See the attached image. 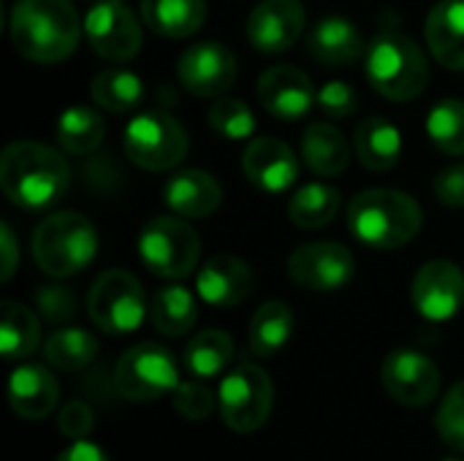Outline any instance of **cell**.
Instances as JSON below:
<instances>
[{"mask_svg": "<svg viewBox=\"0 0 464 461\" xmlns=\"http://www.w3.org/2000/svg\"><path fill=\"white\" fill-rule=\"evenodd\" d=\"M84 22L68 0H16L11 11L14 49L41 65L71 57L79 46Z\"/></svg>", "mask_w": 464, "mask_h": 461, "instance_id": "cell-1", "label": "cell"}, {"mask_svg": "<svg viewBox=\"0 0 464 461\" xmlns=\"http://www.w3.org/2000/svg\"><path fill=\"white\" fill-rule=\"evenodd\" d=\"M242 171L258 190L283 193L299 177V158L285 141L275 136H258L242 155Z\"/></svg>", "mask_w": 464, "mask_h": 461, "instance_id": "cell-17", "label": "cell"}, {"mask_svg": "<svg viewBox=\"0 0 464 461\" xmlns=\"http://www.w3.org/2000/svg\"><path fill=\"white\" fill-rule=\"evenodd\" d=\"M258 101L277 120H299L315 103V90L302 68L272 65L258 79Z\"/></svg>", "mask_w": 464, "mask_h": 461, "instance_id": "cell-18", "label": "cell"}, {"mask_svg": "<svg viewBox=\"0 0 464 461\" xmlns=\"http://www.w3.org/2000/svg\"><path fill=\"white\" fill-rule=\"evenodd\" d=\"M90 92H92V101L103 109V111H111V114H125V111H133L141 98H144V84L141 79L128 71V68H103L92 84H90Z\"/></svg>", "mask_w": 464, "mask_h": 461, "instance_id": "cell-32", "label": "cell"}, {"mask_svg": "<svg viewBox=\"0 0 464 461\" xmlns=\"http://www.w3.org/2000/svg\"><path fill=\"white\" fill-rule=\"evenodd\" d=\"M435 198L449 209H464V163L449 166L435 177Z\"/></svg>", "mask_w": 464, "mask_h": 461, "instance_id": "cell-42", "label": "cell"}, {"mask_svg": "<svg viewBox=\"0 0 464 461\" xmlns=\"http://www.w3.org/2000/svg\"><path fill=\"white\" fill-rule=\"evenodd\" d=\"M367 82L378 95L405 103L424 92L430 62L416 41L397 30H383L367 49Z\"/></svg>", "mask_w": 464, "mask_h": 461, "instance_id": "cell-5", "label": "cell"}, {"mask_svg": "<svg viewBox=\"0 0 464 461\" xmlns=\"http://www.w3.org/2000/svg\"><path fill=\"white\" fill-rule=\"evenodd\" d=\"M446 461H464V459H446Z\"/></svg>", "mask_w": 464, "mask_h": 461, "instance_id": "cell-45", "label": "cell"}, {"mask_svg": "<svg viewBox=\"0 0 464 461\" xmlns=\"http://www.w3.org/2000/svg\"><path fill=\"white\" fill-rule=\"evenodd\" d=\"M106 136V120L90 106H71L57 120V141L68 155H90Z\"/></svg>", "mask_w": 464, "mask_h": 461, "instance_id": "cell-31", "label": "cell"}, {"mask_svg": "<svg viewBox=\"0 0 464 461\" xmlns=\"http://www.w3.org/2000/svg\"><path fill=\"white\" fill-rule=\"evenodd\" d=\"M209 128L231 141L250 139L256 133V114L239 98H218L209 109Z\"/></svg>", "mask_w": 464, "mask_h": 461, "instance_id": "cell-36", "label": "cell"}, {"mask_svg": "<svg viewBox=\"0 0 464 461\" xmlns=\"http://www.w3.org/2000/svg\"><path fill=\"white\" fill-rule=\"evenodd\" d=\"M92 52L109 62H128L139 54L144 33L136 14L122 0H98L84 16Z\"/></svg>", "mask_w": 464, "mask_h": 461, "instance_id": "cell-11", "label": "cell"}, {"mask_svg": "<svg viewBox=\"0 0 464 461\" xmlns=\"http://www.w3.org/2000/svg\"><path fill=\"white\" fill-rule=\"evenodd\" d=\"M44 356L49 361V367L60 370V372H79L84 367L92 364V359L98 356V340L76 326L68 329H57L46 342H44Z\"/></svg>", "mask_w": 464, "mask_h": 461, "instance_id": "cell-34", "label": "cell"}, {"mask_svg": "<svg viewBox=\"0 0 464 461\" xmlns=\"http://www.w3.org/2000/svg\"><path fill=\"white\" fill-rule=\"evenodd\" d=\"M253 272L237 255H215L196 274V293L218 310H231L253 293Z\"/></svg>", "mask_w": 464, "mask_h": 461, "instance_id": "cell-19", "label": "cell"}, {"mask_svg": "<svg viewBox=\"0 0 464 461\" xmlns=\"http://www.w3.org/2000/svg\"><path fill=\"white\" fill-rule=\"evenodd\" d=\"M353 253L340 242H310L291 253L288 274L307 291H340L353 277Z\"/></svg>", "mask_w": 464, "mask_h": 461, "instance_id": "cell-14", "label": "cell"}, {"mask_svg": "<svg viewBox=\"0 0 464 461\" xmlns=\"http://www.w3.org/2000/svg\"><path fill=\"white\" fill-rule=\"evenodd\" d=\"M315 103L321 106V111L332 120H348L356 109H359V95L353 90V84L332 79L326 82L318 92H315Z\"/></svg>", "mask_w": 464, "mask_h": 461, "instance_id": "cell-40", "label": "cell"}, {"mask_svg": "<svg viewBox=\"0 0 464 461\" xmlns=\"http://www.w3.org/2000/svg\"><path fill=\"white\" fill-rule=\"evenodd\" d=\"M147 296L141 283L125 269L103 272L87 293V315L106 334H130L147 318Z\"/></svg>", "mask_w": 464, "mask_h": 461, "instance_id": "cell-8", "label": "cell"}, {"mask_svg": "<svg viewBox=\"0 0 464 461\" xmlns=\"http://www.w3.org/2000/svg\"><path fill=\"white\" fill-rule=\"evenodd\" d=\"M188 144L182 122L160 109L139 111L125 125L122 136L125 155L144 171H169L179 166L188 155Z\"/></svg>", "mask_w": 464, "mask_h": 461, "instance_id": "cell-7", "label": "cell"}, {"mask_svg": "<svg viewBox=\"0 0 464 461\" xmlns=\"http://www.w3.org/2000/svg\"><path fill=\"white\" fill-rule=\"evenodd\" d=\"M424 212L419 201L394 187L362 190L348 206L351 234L375 250L405 247L421 231Z\"/></svg>", "mask_w": 464, "mask_h": 461, "instance_id": "cell-3", "label": "cell"}, {"mask_svg": "<svg viewBox=\"0 0 464 461\" xmlns=\"http://www.w3.org/2000/svg\"><path fill=\"white\" fill-rule=\"evenodd\" d=\"M302 160L315 177H340L348 168V139L329 122H313L302 133Z\"/></svg>", "mask_w": 464, "mask_h": 461, "instance_id": "cell-24", "label": "cell"}, {"mask_svg": "<svg viewBox=\"0 0 464 461\" xmlns=\"http://www.w3.org/2000/svg\"><path fill=\"white\" fill-rule=\"evenodd\" d=\"M152 329L163 337H185L198 321L196 296L185 285H166L155 291L150 304Z\"/></svg>", "mask_w": 464, "mask_h": 461, "instance_id": "cell-27", "label": "cell"}, {"mask_svg": "<svg viewBox=\"0 0 464 461\" xmlns=\"http://www.w3.org/2000/svg\"><path fill=\"white\" fill-rule=\"evenodd\" d=\"M356 158L370 171H392L402 155V136L397 125L383 117H367L359 122L353 136Z\"/></svg>", "mask_w": 464, "mask_h": 461, "instance_id": "cell-26", "label": "cell"}, {"mask_svg": "<svg viewBox=\"0 0 464 461\" xmlns=\"http://www.w3.org/2000/svg\"><path fill=\"white\" fill-rule=\"evenodd\" d=\"M424 30L432 57L449 71H464V0L435 3Z\"/></svg>", "mask_w": 464, "mask_h": 461, "instance_id": "cell-22", "label": "cell"}, {"mask_svg": "<svg viewBox=\"0 0 464 461\" xmlns=\"http://www.w3.org/2000/svg\"><path fill=\"white\" fill-rule=\"evenodd\" d=\"M0 253H3V261H0V280L8 283L16 272V264H19V250H16V236L11 231L8 223H0Z\"/></svg>", "mask_w": 464, "mask_h": 461, "instance_id": "cell-43", "label": "cell"}, {"mask_svg": "<svg viewBox=\"0 0 464 461\" xmlns=\"http://www.w3.org/2000/svg\"><path fill=\"white\" fill-rule=\"evenodd\" d=\"M427 136L443 155H464V101L446 98L427 117Z\"/></svg>", "mask_w": 464, "mask_h": 461, "instance_id": "cell-35", "label": "cell"}, {"mask_svg": "<svg viewBox=\"0 0 464 461\" xmlns=\"http://www.w3.org/2000/svg\"><path fill=\"white\" fill-rule=\"evenodd\" d=\"M163 198L179 217H209L223 204V187L209 171L185 168L166 182Z\"/></svg>", "mask_w": 464, "mask_h": 461, "instance_id": "cell-21", "label": "cell"}, {"mask_svg": "<svg viewBox=\"0 0 464 461\" xmlns=\"http://www.w3.org/2000/svg\"><path fill=\"white\" fill-rule=\"evenodd\" d=\"M411 302L432 323L451 321L464 304V272L446 258L427 261L411 283Z\"/></svg>", "mask_w": 464, "mask_h": 461, "instance_id": "cell-13", "label": "cell"}, {"mask_svg": "<svg viewBox=\"0 0 464 461\" xmlns=\"http://www.w3.org/2000/svg\"><path fill=\"white\" fill-rule=\"evenodd\" d=\"M272 405H275V386L269 375L253 361H239L218 389L220 418L231 432L239 435L258 432L266 424Z\"/></svg>", "mask_w": 464, "mask_h": 461, "instance_id": "cell-6", "label": "cell"}, {"mask_svg": "<svg viewBox=\"0 0 464 461\" xmlns=\"http://www.w3.org/2000/svg\"><path fill=\"white\" fill-rule=\"evenodd\" d=\"M302 0H261L247 16V38L264 54H280L291 49L304 33Z\"/></svg>", "mask_w": 464, "mask_h": 461, "instance_id": "cell-16", "label": "cell"}, {"mask_svg": "<svg viewBox=\"0 0 464 461\" xmlns=\"http://www.w3.org/2000/svg\"><path fill=\"white\" fill-rule=\"evenodd\" d=\"M57 461H111L106 456V451L95 443H87V440H73Z\"/></svg>", "mask_w": 464, "mask_h": 461, "instance_id": "cell-44", "label": "cell"}, {"mask_svg": "<svg viewBox=\"0 0 464 461\" xmlns=\"http://www.w3.org/2000/svg\"><path fill=\"white\" fill-rule=\"evenodd\" d=\"M438 435L454 451H464V380L457 383L440 402Z\"/></svg>", "mask_w": 464, "mask_h": 461, "instance_id": "cell-37", "label": "cell"}, {"mask_svg": "<svg viewBox=\"0 0 464 461\" xmlns=\"http://www.w3.org/2000/svg\"><path fill=\"white\" fill-rule=\"evenodd\" d=\"M41 345V323L35 312L19 302L0 304V353L8 361L27 359Z\"/></svg>", "mask_w": 464, "mask_h": 461, "instance_id": "cell-28", "label": "cell"}, {"mask_svg": "<svg viewBox=\"0 0 464 461\" xmlns=\"http://www.w3.org/2000/svg\"><path fill=\"white\" fill-rule=\"evenodd\" d=\"M60 399V386L54 375L41 364H22L8 378V402L11 410L24 421L46 418Z\"/></svg>", "mask_w": 464, "mask_h": 461, "instance_id": "cell-20", "label": "cell"}, {"mask_svg": "<svg viewBox=\"0 0 464 461\" xmlns=\"http://www.w3.org/2000/svg\"><path fill=\"white\" fill-rule=\"evenodd\" d=\"M340 204H343V196L337 187H332L326 182H310L291 196L288 217L296 228L318 231L337 217Z\"/></svg>", "mask_w": 464, "mask_h": 461, "instance_id": "cell-29", "label": "cell"}, {"mask_svg": "<svg viewBox=\"0 0 464 461\" xmlns=\"http://www.w3.org/2000/svg\"><path fill=\"white\" fill-rule=\"evenodd\" d=\"M144 24L163 38H190L207 19L204 0H141Z\"/></svg>", "mask_w": 464, "mask_h": 461, "instance_id": "cell-25", "label": "cell"}, {"mask_svg": "<svg viewBox=\"0 0 464 461\" xmlns=\"http://www.w3.org/2000/svg\"><path fill=\"white\" fill-rule=\"evenodd\" d=\"M179 372L174 356L158 342H139L114 367V389L125 402H152L174 394Z\"/></svg>", "mask_w": 464, "mask_h": 461, "instance_id": "cell-10", "label": "cell"}, {"mask_svg": "<svg viewBox=\"0 0 464 461\" xmlns=\"http://www.w3.org/2000/svg\"><path fill=\"white\" fill-rule=\"evenodd\" d=\"M30 250L44 274L63 280L92 264L98 253V234L82 212H54L35 226Z\"/></svg>", "mask_w": 464, "mask_h": 461, "instance_id": "cell-4", "label": "cell"}, {"mask_svg": "<svg viewBox=\"0 0 464 461\" xmlns=\"http://www.w3.org/2000/svg\"><path fill=\"white\" fill-rule=\"evenodd\" d=\"M294 334V312L285 302H266L256 310L250 321V351L258 359H272L280 353Z\"/></svg>", "mask_w": 464, "mask_h": 461, "instance_id": "cell-30", "label": "cell"}, {"mask_svg": "<svg viewBox=\"0 0 464 461\" xmlns=\"http://www.w3.org/2000/svg\"><path fill=\"white\" fill-rule=\"evenodd\" d=\"M381 380L389 397L405 408H427L440 394L438 364L411 348H400L386 356L381 367Z\"/></svg>", "mask_w": 464, "mask_h": 461, "instance_id": "cell-12", "label": "cell"}, {"mask_svg": "<svg viewBox=\"0 0 464 461\" xmlns=\"http://www.w3.org/2000/svg\"><path fill=\"white\" fill-rule=\"evenodd\" d=\"M364 52L359 27L345 16H324L307 35V54L324 65L356 62Z\"/></svg>", "mask_w": 464, "mask_h": 461, "instance_id": "cell-23", "label": "cell"}, {"mask_svg": "<svg viewBox=\"0 0 464 461\" xmlns=\"http://www.w3.org/2000/svg\"><path fill=\"white\" fill-rule=\"evenodd\" d=\"M92 424H95L92 408L84 405V402H79V399L68 402V405L60 410V416H57V429H60V435L68 437V440H84V437L92 432Z\"/></svg>", "mask_w": 464, "mask_h": 461, "instance_id": "cell-41", "label": "cell"}, {"mask_svg": "<svg viewBox=\"0 0 464 461\" xmlns=\"http://www.w3.org/2000/svg\"><path fill=\"white\" fill-rule=\"evenodd\" d=\"M144 266L160 280H185L196 272L201 239L193 226L177 217H152L139 236Z\"/></svg>", "mask_w": 464, "mask_h": 461, "instance_id": "cell-9", "label": "cell"}, {"mask_svg": "<svg viewBox=\"0 0 464 461\" xmlns=\"http://www.w3.org/2000/svg\"><path fill=\"white\" fill-rule=\"evenodd\" d=\"M174 410L185 421H204L215 410V394L204 383H198V380L179 383L174 389Z\"/></svg>", "mask_w": 464, "mask_h": 461, "instance_id": "cell-39", "label": "cell"}, {"mask_svg": "<svg viewBox=\"0 0 464 461\" xmlns=\"http://www.w3.org/2000/svg\"><path fill=\"white\" fill-rule=\"evenodd\" d=\"M177 76L190 95L218 98L237 79V57L220 41H201L179 54Z\"/></svg>", "mask_w": 464, "mask_h": 461, "instance_id": "cell-15", "label": "cell"}, {"mask_svg": "<svg viewBox=\"0 0 464 461\" xmlns=\"http://www.w3.org/2000/svg\"><path fill=\"white\" fill-rule=\"evenodd\" d=\"M71 182L65 158L38 141H14L0 155V187L14 206H52Z\"/></svg>", "mask_w": 464, "mask_h": 461, "instance_id": "cell-2", "label": "cell"}, {"mask_svg": "<svg viewBox=\"0 0 464 461\" xmlns=\"http://www.w3.org/2000/svg\"><path fill=\"white\" fill-rule=\"evenodd\" d=\"M35 307L41 312V318L46 323H65L76 315V296L71 288L65 285H57V283H49V285H41L35 291Z\"/></svg>", "mask_w": 464, "mask_h": 461, "instance_id": "cell-38", "label": "cell"}, {"mask_svg": "<svg viewBox=\"0 0 464 461\" xmlns=\"http://www.w3.org/2000/svg\"><path fill=\"white\" fill-rule=\"evenodd\" d=\"M234 359V340L220 329H207L196 334L185 348V367L193 378L209 380L226 372Z\"/></svg>", "mask_w": 464, "mask_h": 461, "instance_id": "cell-33", "label": "cell"}]
</instances>
